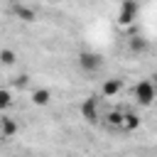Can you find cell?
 I'll list each match as a JSON object with an SVG mask.
<instances>
[{"label":"cell","instance_id":"obj_1","mask_svg":"<svg viewBox=\"0 0 157 157\" xmlns=\"http://www.w3.org/2000/svg\"><path fill=\"white\" fill-rule=\"evenodd\" d=\"M132 93H135V101H137L140 105H152V103L157 101V86H155L150 78H142V81H137Z\"/></svg>","mask_w":157,"mask_h":157},{"label":"cell","instance_id":"obj_2","mask_svg":"<svg viewBox=\"0 0 157 157\" xmlns=\"http://www.w3.org/2000/svg\"><path fill=\"white\" fill-rule=\"evenodd\" d=\"M81 115L88 123H98L101 120V98L98 96H88V101L81 105Z\"/></svg>","mask_w":157,"mask_h":157},{"label":"cell","instance_id":"obj_3","mask_svg":"<svg viewBox=\"0 0 157 157\" xmlns=\"http://www.w3.org/2000/svg\"><path fill=\"white\" fill-rule=\"evenodd\" d=\"M137 12H140V5H137V2H132V0H125V2L120 5L118 22H120V25H130V22L137 17Z\"/></svg>","mask_w":157,"mask_h":157},{"label":"cell","instance_id":"obj_4","mask_svg":"<svg viewBox=\"0 0 157 157\" xmlns=\"http://www.w3.org/2000/svg\"><path fill=\"white\" fill-rule=\"evenodd\" d=\"M101 56L98 54H93V52H81L78 54V66L83 69V71H88V74H93V71H98L101 69Z\"/></svg>","mask_w":157,"mask_h":157},{"label":"cell","instance_id":"obj_5","mask_svg":"<svg viewBox=\"0 0 157 157\" xmlns=\"http://www.w3.org/2000/svg\"><path fill=\"white\" fill-rule=\"evenodd\" d=\"M120 88H123V81L120 78H105L103 81V86H101V96L103 98H113V96H118L120 93Z\"/></svg>","mask_w":157,"mask_h":157},{"label":"cell","instance_id":"obj_6","mask_svg":"<svg viewBox=\"0 0 157 157\" xmlns=\"http://www.w3.org/2000/svg\"><path fill=\"white\" fill-rule=\"evenodd\" d=\"M15 132H17V123H15L12 118L2 115V118H0V137H12Z\"/></svg>","mask_w":157,"mask_h":157},{"label":"cell","instance_id":"obj_7","mask_svg":"<svg viewBox=\"0 0 157 157\" xmlns=\"http://www.w3.org/2000/svg\"><path fill=\"white\" fill-rule=\"evenodd\" d=\"M137 128H140V118H137V113H125V115H123V123H120V130L132 132V130H137Z\"/></svg>","mask_w":157,"mask_h":157},{"label":"cell","instance_id":"obj_8","mask_svg":"<svg viewBox=\"0 0 157 157\" xmlns=\"http://www.w3.org/2000/svg\"><path fill=\"white\" fill-rule=\"evenodd\" d=\"M12 10H15V15H17L20 20H25V22H32V20L37 17V15H34V10H32V7H27V5H22V2H20V5H12Z\"/></svg>","mask_w":157,"mask_h":157},{"label":"cell","instance_id":"obj_9","mask_svg":"<svg viewBox=\"0 0 157 157\" xmlns=\"http://www.w3.org/2000/svg\"><path fill=\"white\" fill-rule=\"evenodd\" d=\"M52 101V91L49 88H37L34 93H32V103L34 105H47Z\"/></svg>","mask_w":157,"mask_h":157},{"label":"cell","instance_id":"obj_10","mask_svg":"<svg viewBox=\"0 0 157 157\" xmlns=\"http://www.w3.org/2000/svg\"><path fill=\"white\" fill-rule=\"evenodd\" d=\"M123 115H125V110H110V113L105 115V123H108L110 128H120V123H123Z\"/></svg>","mask_w":157,"mask_h":157},{"label":"cell","instance_id":"obj_11","mask_svg":"<svg viewBox=\"0 0 157 157\" xmlns=\"http://www.w3.org/2000/svg\"><path fill=\"white\" fill-rule=\"evenodd\" d=\"M15 59H17V54H15L12 49H0V64H2V66H12Z\"/></svg>","mask_w":157,"mask_h":157},{"label":"cell","instance_id":"obj_12","mask_svg":"<svg viewBox=\"0 0 157 157\" xmlns=\"http://www.w3.org/2000/svg\"><path fill=\"white\" fill-rule=\"evenodd\" d=\"M130 49L142 54V52L147 49V39H142V37H132V39H130Z\"/></svg>","mask_w":157,"mask_h":157},{"label":"cell","instance_id":"obj_13","mask_svg":"<svg viewBox=\"0 0 157 157\" xmlns=\"http://www.w3.org/2000/svg\"><path fill=\"white\" fill-rule=\"evenodd\" d=\"M10 103H12V96H10V91H7V88H0V110L10 108Z\"/></svg>","mask_w":157,"mask_h":157},{"label":"cell","instance_id":"obj_14","mask_svg":"<svg viewBox=\"0 0 157 157\" xmlns=\"http://www.w3.org/2000/svg\"><path fill=\"white\" fill-rule=\"evenodd\" d=\"M27 83H29V78H27V76H17V78H15V86H17V88H25Z\"/></svg>","mask_w":157,"mask_h":157},{"label":"cell","instance_id":"obj_15","mask_svg":"<svg viewBox=\"0 0 157 157\" xmlns=\"http://www.w3.org/2000/svg\"><path fill=\"white\" fill-rule=\"evenodd\" d=\"M155 103H157V101H155Z\"/></svg>","mask_w":157,"mask_h":157}]
</instances>
